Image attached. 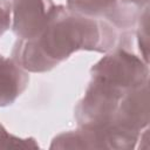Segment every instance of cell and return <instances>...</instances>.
<instances>
[{
  "mask_svg": "<svg viewBox=\"0 0 150 150\" xmlns=\"http://www.w3.org/2000/svg\"><path fill=\"white\" fill-rule=\"evenodd\" d=\"M12 22V1L0 0V38L9 28Z\"/></svg>",
  "mask_w": 150,
  "mask_h": 150,
  "instance_id": "10",
  "label": "cell"
},
{
  "mask_svg": "<svg viewBox=\"0 0 150 150\" xmlns=\"http://www.w3.org/2000/svg\"><path fill=\"white\" fill-rule=\"evenodd\" d=\"M149 0H116L114 7V19L122 26L130 27L137 22L143 9L149 6Z\"/></svg>",
  "mask_w": 150,
  "mask_h": 150,
  "instance_id": "8",
  "label": "cell"
},
{
  "mask_svg": "<svg viewBox=\"0 0 150 150\" xmlns=\"http://www.w3.org/2000/svg\"><path fill=\"white\" fill-rule=\"evenodd\" d=\"M149 82L128 90L117 107L114 123L141 131L149 123Z\"/></svg>",
  "mask_w": 150,
  "mask_h": 150,
  "instance_id": "5",
  "label": "cell"
},
{
  "mask_svg": "<svg viewBox=\"0 0 150 150\" xmlns=\"http://www.w3.org/2000/svg\"><path fill=\"white\" fill-rule=\"evenodd\" d=\"M138 28L136 32L137 46L142 56V60L149 64V6H146L141 13L138 20Z\"/></svg>",
  "mask_w": 150,
  "mask_h": 150,
  "instance_id": "9",
  "label": "cell"
},
{
  "mask_svg": "<svg viewBox=\"0 0 150 150\" xmlns=\"http://www.w3.org/2000/svg\"><path fill=\"white\" fill-rule=\"evenodd\" d=\"M29 75L20 63L12 57L0 56V107H7L26 90Z\"/></svg>",
  "mask_w": 150,
  "mask_h": 150,
  "instance_id": "6",
  "label": "cell"
},
{
  "mask_svg": "<svg viewBox=\"0 0 150 150\" xmlns=\"http://www.w3.org/2000/svg\"><path fill=\"white\" fill-rule=\"evenodd\" d=\"M91 79L114 87L130 90L149 82V64L142 57L118 48L96 62L91 69Z\"/></svg>",
  "mask_w": 150,
  "mask_h": 150,
  "instance_id": "3",
  "label": "cell"
},
{
  "mask_svg": "<svg viewBox=\"0 0 150 150\" xmlns=\"http://www.w3.org/2000/svg\"><path fill=\"white\" fill-rule=\"evenodd\" d=\"M139 132L116 123L80 125L57 135L50 149H134Z\"/></svg>",
  "mask_w": 150,
  "mask_h": 150,
  "instance_id": "2",
  "label": "cell"
},
{
  "mask_svg": "<svg viewBox=\"0 0 150 150\" xmlns=\"http://www.w3.org/2000/svg\"><path fill=\"white\" fill-rule=\"evenodd\" d=\"M116 5V0H67V8L76 14L89 18H108Z\"/></svg>",
  "mask_w": 150,
  "mask_h": 150,
  "instance_id": "7",
  "label": "cell"
},
{
  "mask_svg": "<svg viewBox=\"0 0 150 150\" xmlns=\"http://www.w3.org/2000/svg\"><path fill=\"white\" fill-rule=\"evenodd\" d=\"M116 42L114 27L103 21L70 12L66 6L57 9L42 32L23 45L15 59L27 71H48L79 50L108 52Z\"/></svg>",
  "mask_w": 150,
  "mask_h": 150,
  "instance_id": "1",
  "label": "cell"
},
{
  "mask_svg": "<svg viewBox=\"0 0 150 150\" xmlns=\"http://www.w3.org/2000/svg\"><path fill=\"white\" fill-rule=\"evenodd\" d=\"M57 6L53 0H13L12 27L15 35L22 41L39 38L53 19Z\"/></svg>",
  "mask_w": 150,
  "mask_h": 150,
  "instance_id": "4",
  "label": "cell"
}]
</instances>
